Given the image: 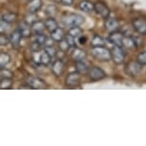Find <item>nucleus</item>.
Here are the masks:
<instances>
[{"mask_svg": "<svg viewBox=\"0 0 146 146\" xmlns=\"http://www.w3.org/2000/svg\"><path fill=\"white\" fill-rule=\"evenodd\" d=\"M92 54L93 56L100 61H108L112 59L111 51L105 48V46L102 47H93L92 49Z\"/></svg>", "mask_w": 146, "mask_h": 146, "instance_id": "obj_1", "label": "nucleus"}, {"mask_svg": "<svg viewBox=\"0 0 146 146\" xmlns=\"http://www.w3.org/2000/svg\"><path fill=\"white\" fill-rule=\"evenodd\" d=\"M84 20L85 19L83 16L81 15H78V13H69V15L64 16L62 19L63 23L69 27L79 26L83 23Z\"/></svg>", "mask_w": 146, "mask_h": 146, "instance_id": "obj_2", "label": "nucleus"}, {"mask_svg": "<svg viewBox=\"0 0 146 146\" xmlns=\"http://www.w3.org/2000/svg\"><path fill=\"white\" fill-rule=\"evenodd\" d=\"M112 59L115 64H122L125 59V52L120 46H114L111 50Z\"/></svg>", "mask_w": 146, "mask_h": 146, "instance_id": "obj_3", "label": "nucleus"}, {"mask_svg": "<svg viewBox=\"0 0 146 146\" xmlns=\"http://www.w3.org/2000/svg\"><path fill=\"white\" fill-rule=\"evenodd\" d=\"M141 70H142V64L137 61H137L129 62L125 67V71L127 73V75L131 76H136L137 75H139Z\"/></svg>", "mask_w": 146, "mask_h": 146, "instance_id": "obj_4", "label": "nucleus"}, {"mask_svg": "<svg viewBox=\"0 0 146 146\" xmlns=\"http://www.w3.org/2000/svg\"><path fill=\"white\" fill-rule=\"evenodd\" d=\"M66 85L69 87H76L80 82V74L78 71L70 73L66 78Z\"/></svg>", "mask_w": 146, "mask_h": 146, "instance_id": "obj_5", "label": "nucleus"}, {"mask_svg": "<svg viewBox=\"0 0 146 146\" xmlns=\"http://www.w3.org/2000/svg\"><path fill=\"white\" fill-rule=\"evenodd\" d=\"M89 76L93 80H101L106 76V74L101 68L95 66V67H92L90 69Z\"/></svg>", "mask_w": 146, "mask_h": 146, "instance_id": "obj_6", "label": "nucleus"}, {"mask_svg": "<svg viewBox=\"0 0 146 146\" xmlns=\"http://www.w3.org/2000/svg\"><path fill=\"white\" fill-rule=\"evenodd\" d=\"M27 83L29 84V86H31L33 89H43L45 88L46 84L42 79H40L39 78H36V76H30L27 78Z\"/></svg>", "mask_w": 146, "mask_h": 146, "instance_id": "obj_7", "label": "nucleus"}, {"mask_svg": "<svg viewBox=\"0 0 146 146\" xmlns=\"http://www.w3.org/2000/svg\"><path fill=\"white\" fill-rule=\"evenodd\" d=\"M133 28L135 29L137 34L139 35H146V20L143 18L135 19L132 23Z\"/></svg>", "mask_w": 146, "mask_h": 146, "instance_id": "obj_8", "label": "nucleus"}, {"mask_svg": "<svg viewBox=\"0 0 146 146\" xmlns=\"http://www.w3.org/2000/svg\"><path fill=\"white\" fill-rule=\"evenodd\" d=\"M123 35L118 32H112V34L108 36V41L114 46H123Z\"/></svg>", "mask_w": 146, "mask_h": 146, "instance_id": "obj_9", "label": "nucleus"}, {"mask_svg": "<svg viewBox=\"0 0 146 146\" xmlns=\"http://www.w3.org/2000/svg\"><path fill=\"white\" fill-rule=\"evenodd\" d=\"M95 11L96 13H98L103 18H108L110 15L109 8L105 4H103L102 2H98V3L95 4Z\"/></svg>", "mask_w": 146, "mask_h": 146, "instance_id": "obj_10", "label": "nucleus"}, {"mask_svg": "<svg viewBox=\"0 0 146 146\" xmlns=\"http://www.w3.org/2000/svg\"><path fill=\"white\" fill-rule=\"evenodd\" d=\"M63 70H64V63H63L61 59L56 60L52 65V73L57 78L62 75Z\"/></svg>", "mask_w": 146, "mask_h": 146, "instance_id": "obj_11", "label": "nucleus"}, {"mask_svg": "<svg viewBox=\"0 0 146 146\" xmlns=\"http://www.w3.org/2000/svg\"><path fill=\"white\" fill-rule=\"evenodd\" d=\"M42 6V0H31L27 5V10L30 13H35Z\"/></svg>", "mask_w": 146, "mask_h": 146, "instance_id": "obj_12", "label": "nucleus"}, {"mask_svg": "<svg viewBox=\"0 0 146 146\" xmlns=\"http://www.w3.org/2000/svg\"><path fill=\"white\" fill-rule=\"evenodd\" d=\"M76 71H78L80 75H86L90 72V68L88 63L84 60H79V61H76Z\"/></svg>", "mask_w": 146, "mask_h": 146, "instance_id": "obj_13", "label": "nucleus"}, {"mask_svg": "<svg viewBox=\"0 0 146 146\" xmlns=\"http://www.w3.org/2000/svg\"><path fill=\"white\" fill-rule=\"evenodd\" d=\"M118 28V21L115 18L108 17L105 21V29L109 32H115Z\"/></svg>", "mask_w": 146, "mask_h": 146, "instance_id": "obj_14", "label": "nucleus"}, {"mask_svg": "<svg viewBox=\"0 0 146 146\" xmlns=\"http://www.w3.org/2000/svg\"><path fill=\"white\" fill-rule=\"evenodd\" d=\"M22 37H23V35H22L21 32L19 31V29L15 30V32H13L10 36V41H11V43H12V45L15 47L18 46L19 44H20V40Z\"/></svg>", "mask_w": 146, "mask_h": 146, "instance_id": "obj_15", "label": "nucleus"}, {"mask_svg": "<svg viewBox=\"0 0 146 146\" xmlns=\"http://www.w3.org/2000/svg\"><path fill=\"white\" fill-rule=\"evenodd\" d=\"M79 8L85 13H91L95 11V4H93L90 0H82L79 3Z\"/></svg>", "mask_w": 146, "mask_h": 146, "instance_id": "obj_16", "label": "nucleus"}, {"mask_svg": "<svg viewBox=\"0 0 146 146\" xmlns=\"http://www.w3.org/2000/svg\"><path fill=\"white\" fill-rule=\"evenodd\" d=\"M44 29H46V27L45 23L42 21H35L32 24V31L35 33V35L43 34Z\"/></svg>", "mask_w": 146, "mask_h": 146, "instance_id": "obj_17", "label": "nucleus"}, {"mask_svg": "<svg viewBox=\"0 0 146 146\" xmlns=\"http://www.w3.org/2000/svg\"><path fill=\"white\" fill-rule=\"evenodd\" d=\"M44 23H45L46 30L48 32H50V33H53L54 31H56V30L58 28V25H57L56 20L54 18H53V17H50V18L46 19V20L44 21Z\"/></svg>", "mask_w": 146, "mask_h": 146, "instance_id": "obj_18", "label": "nucleus"}, {"mask_svg": "<svg viewBox=\"0 0 146 146\" xmlns=\"http://www.w3.org/2000/svg\"><path fill=\"white\" fill-rule=\"evenodd\" d=\"M19 31L21 32L23 37H29L32 34V29L30 28V24L27 22H22L19 24Z\"/></svg>", "mask_w": 146, "mask_h": 146, "instance_id": "obj_19", "label": "nucleus"}, {"mask_svg": "<svg viewBox=\"0 0 146 146\" xmlns=\"http://www.w3.org/2000/svg\"><path fill=\"white\" fill-rule=\"evenodd\" d=\"M72 56H73V59H75L76 61H79V60H84L85 57H86V53L81 50L79 48H76L74 49L73 54H72Z\"/></svg>", "mask_w": 146, "mask_h": 146, "instance_id": "obj_20", "label": "nucleus"}, {"mask_svg": "<svg viewBox=\"0 0 146 146\" xmlns=\"http://www.w3.org/2000/svg\"><path fill=\"white\" fill-rule=\"evenodd\" d=\"M51 59H52V57L50 56V54L47 53L45 50H44V52H42V54L39 56V63L41 65L47 66L48 64H50Z\"/></svg>", "mask_w": 146, "mask_h": 146, "instance_id": "obj_21", "label": "nucleus"}, {"mask_svg": "<svg viewBox=\"0 0 146 146\" xmlns=\"http://www.w3.org/2000/svg\"><path fill=\"white\" fill-rule=\"evenodd\" d=\"M51 37L53 38L54 41L56 42H60L63 37H64V34H63V30L57 28L56 31H54L53 33H51Z\"/></svg>", "mask_w": 146, "mask_h": 146, "instance_id": "obj_22", "label": "nucleus"}, {"mask_svg": "<svg viewBox=\"0 0 146 146\" xmlns=\"http://www.w3.org/2000/svg\"><path fill=\"white\" fill-rule=\"evenodd\" d=\"M91 45L93 47H102L105 46V40L100 35H95L91 40Z\"/></svg>", "mask_w": 146, "mask_h": 146, "instance_id": "obj_23", "label": "nucleus"}, {"mask_svg": "<svg viewBox=\"0 0 146 146\" xmlns=\"http://www.w3.org/2000/svg\"><path fill=\"white\" fill-rule=\"evenodd\" d=\"M122 47H126L128 49H134L135 47H137V42L136 39L133 37H124L123 38V46Z\"/></svg>", "mask_w": 146, "mask_h": 146, "instance_id": "obj_24", "label": "nucleus"}, {"mask_svg": "<svg viewBox=\"0 0 146 146\" xmlns=\"http://www.w3.org/2000/svg\"><path fill=\"white\" fill-rule=\"evenodd\" d=\"M16 19V15L13 13H4L3 15H2V18L1 20H3L5 22H7V23H13V21H15Z\"/></svg>", "mask_w": 146, "mask_h": 146, "instance_id": "obj_25", "label": "nucleus"}, {"mask_svg": "<svg viewBox=\"0 0 146 146\" xmlns=\"http://www.w3.org/2000/svg\"><path fill=\"white\" fill-rule=\"evenodd\" d=\"M82 29L79 26H76V27H71V29L69 30V35H72L74 37H79L82 35Z\"/></svg>", "mask_w": 146, "mask_h": 146, "instance_id": "obj_26", "label": "nucleus"}, {"mask_svg": "<svg viewBox=\"0 0 146 146\" xmlns=\"http://www.w3.org/2000/svg\"><path fill=\"white\" fill-rule=\"evenodd\" d=\"M10 60H11V57L8 54L2 53L0 54V67H1V69L4 68L5 66L10 62Z\"/></svg>", "mask_w": 146, "mask_h": 146, "instance_id": "obj_27", "label": "nucleus"}, {"mask_svg": "<svg viewBox=\"0 0 146 146\" xmlns=\"http://www.w3.org/2000/svg\"><path fill=\"white\" fill-rule=\"evenodd\" d=\"M12 78H1V89H9L12 86Z\"/></svg>", "mask_w": 146, "mask_h": 146, "instance_id": "obj_28", "label": "nucleus"}, {"mask_svg": "<svg viewBox=\"0 0 146 146\" xmlns=\"http://www.w3.org/2000/svg\"><path fill=\"white\" fill-rule=\"evenodd\" d=\"M10 42H11L10 38L8 37L5 34L1 33V35H0V45H1V46H7Z\"/></svg>", "mask_w": 146, "mask_h": 146, "instance_id": "obj_29", "label": "nucleus"}, {"mask_svg": "<svg viewBox=\"0 0 146 146\" xmlns=\"http://www.w3.org/2000/svg\"><path fill=\"white\" fill-rule=\"evenodd\" d=\"M69 48H71L70 45L68 44V42L66 41V39H62L59 42V49L63 52H66L69 50Z\"/></svg>", "mask_w": 146, "mask_h": 146, "instance_id": "obj_30", "label": "nucleus"}, {"mask_svg": "<svg viewBox=\"0 0 146 146\" xmlns=\"http://www.w3.org/2000/svg\"><path fill=\"white\" fill-rule=\"evenodd\" d=\"M13 78V74L12 72H10L9 70L2 68L1 69V78Z\"/></svg>", "mask_w": 146, "mask_h": 146, "instance_id": "obj_31", "label": "nucleus"}, {"mask_svg": "<svg viewBox=\"0 0 146 146\" xmlns=\"http://www.w3.org/2000/svg\"><path fill=\"white\" fill-rule=\"evenodd\" d=\"M45 51L48 53L49 54H50V56L51 57H54L56 56V49L54 48L53 46H47V47H45Z\"/></svg>", "mask_w": 146, "mask_h": 146, "instance_id": "obj_32", "label": "nucleus"}, {"mask_svg": "<svg viewBox=\"0 0 146 146\" xmlns=\"http://www.w3.org/2000/svg\"><path fill=\"white\" fill-rule=\"evenodd\" d=\"M65 39L66 41L68 42V44L70 45L71 48H73V47H75L76 46V37H74V36H72V35H66V37H65Z\"/></svg>", "mask_w": 146, "mask_h": 146, "instance_id": "obj_33", "label": "nucleus"}, {"mask_svg": "<svg viewBox=\"0 0 146 146\" xmlns=\"http://www.w3.org/2000/svg\"><path fill=\"white\" fill-rule=\"evenodd\" d=\"M137 60L139 62L141 63L142 65H146V51L140 53L139 56H137Z\"/></svg>", "mask_w": 146, "mask_h": 146, "instance_id": "obj_34", "label": "nucleus"}, {"mask_svg": "<svg viewBox=\"0 0 146 146\" xmlns=\"http://www.w3.org/2000/svg\"><path fill=\"white\" fill-rule=\"evenodd\" d=\"M47 40V37L44 35V34L41 35H36V37H35V41H37L38 43H40L41 45H45V42Z\"/></svg>", "mask_w": 146, "mask_h": 146, "instance_id": "obj_35", "label": "nucleus"}, {"mask_svg": "<svg viewBox=\"0 0 146 146\" xmlns=\"http://www.w3.org/2000/svg\"><path fill=\"white\" fill-rule=\"evenodd\" d=\"M41 44L40 43H38L37 41H34L32 44V49H33V51L34 52H39L40 51V49H41Z\"/></svg>", "mask_w": 146, "mask_h": 146, "instance_id": "obj_36", "label": "nucleus"}, {"mask_svg": "<svg viewBox=\"0 0 146 146\" xmlns=\"http://www.w3.org/2000/svg\"><path fill=\"white\" fill-rule=\"evenodd\" d=\"M61 2L66 6H71V5H73L74 0H61Z\"/></svg>", "mask_w": 146, "mask_h": 146, "instance_id": "obj_37", "label": "nucleus"}, {"mask_svg": "<svg viewBox=\"0 0 146 146\" xmlns=\"http://www.w3.org/2000/svg\"><path fill=\"white\" fill-rule=\"evenodd\" d=\"M86 39H87V38L85 36H79V43L84 44L85 42H86Z\"/></svg>", "mask_w": 146, "mask_h": 146, "instance_id": "obj_38", "label": "nucleus"}]
</instances>
